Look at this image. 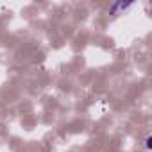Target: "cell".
<instances>
[{"instance_id": "6da1fadb", "label": "cell", "mask_w": 152, "mask_h": 152, "mask_svg": "<svg viewBox=\"0 0 152 152\" xmlns=\"http://www.w3.org/2000/svg\"><path fill=\"white\" fill-rule=\"evenodd\" d=\"M150 141H152V140H150V136H148L147 141H145V147H147V148H150Z\"/></svg>"}]
</instances>
